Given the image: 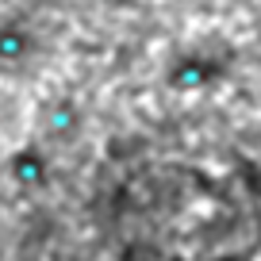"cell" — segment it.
Here are the masks:
<instances>
[{
  "mask_svg": "<svg viewBox=\"0 0 261 261\" xmlns=\"http://www.w3.org/2000/svg\"><path fill=\"white\" fill-rule=\"evenodd\" d=\"M234 69V54L212 42H200V46H185L165 62L162 69V85L177 96H204V92L219 89L223 81Z\"/></svg>",
  "mask_w": 261,
  "mask_h": 261,
  "instance_id": "cell-1",
  "label": "cell"
},
{
  "mask_svg": "<svg viewBox=\"0 0 261 261\" xmlns=\"http://www.w3.org/2000/svg\"><path fill=\"white\" fill-rule=\"evenodd\" d=\"M4 173H8V180L16 188H23V192H42V188L50 185V177H54V162H50V154L39 142H23V146H16L8 154Z\"/></svg>",
  "mask_w": 261,
  "mask_h": 261,
  "instance_id": "cell-2",
  "label": "cell"
},
{
  "mask_svg": "<svg viewBox=\"0 0 261 261\" xmlns=\"http://www.w3.org/2000/svg\"><path fill=\"white\" fill-rule=\"evenodd\" d=\"M39 130L50 142H62L69 146L73 139H81L85 130V108L77 96H50L46 104L39 108Z\"/></svg>",
  "mask_w": 261,
  "mask_h": 261,
  "instance_id": "cell-3",
  "label": "cell"
},
{
  "mask_svg": "<svg viewBox=\"0 0 261 261\" xmlns=\"http://www.w3.org/2000/svg\"><path fill=\"white\" fill-rule=\"evenodd\" d=\"M39 54V35L27 19L4 16L0 19V69H23Z\"/></svg>",
  "mask_w": 261,
  "mask_h": 261,
  "instance_id": "cell-4",
  "label": "cell"
},
{
  "mask_svg": "<svg viewBox=\"0 0 261 261\" xmlns=\"http://www.w3.org/2000/svg\"><path fill=\"white\" fill-rule=\"evenodd\" d=\"M96 8H135V0H89Z\"/></svg>",
  "mask_w": 261,
  "mask_h": 261,
  "instance_id": "cell-5",
  "label": "cell"
}]
</instances>
